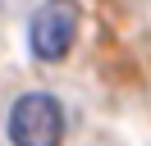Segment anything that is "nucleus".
Segmentation results:
<instances>
[{
    "label": "nucleus",
    "instance_id": "f257e3e1",
    "mask_svg": "<svg viewBox=\"0 0 151 146\" xmlns=\"http://www.w3.org/2000/svg\"><path fill=\"white\" fill-rule=\"evenodd\" d=\"M9 146H60L64 142V105L50 91H23L9 105Z\"/></svg>",
    "mask_w": 151,
    "mask_h": 146
},
{
    "label": "nucleus",
    "instance_id": "f03ea898",
    "mask_svg": "<svg viewBox=\"0 0 151 146\" xmlns=\"http://www.w3.org/2000/svg\"><path fill=\"white\" fill-rule=\"evenodd\" d=\"M73 32H78L73 0H46V5L32 14V23H28V46H32V55H37L41 64H55V59L69 55Z\"/></svg>",
    "mask_w": 151,
    "mask_h": 146
}]
</instances>
